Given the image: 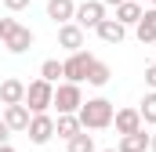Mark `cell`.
Here are the masks:
<instances>
[{"label": "cell", "mask_w": 156, "mask_h": 152, "mask_svg": "<svg viewBox=\"0 0 156 152\" xmlns=\"http://www.w3.org/2000/svg\"><path fill=\"white\" fill-rule=\"evenodd\" d=\"M113 116H116V109H113L109 98H87L80 105L76 119L83 130H105V127H113Z\"/></svg>", "instance_id": "6da1fadb"}, {"label": "cell", "mask_w": 156, "mask_h": 152, "mask_svg": "<svg viewBox=\"0 0 156 152\" xmlns=\"http://www.w3.org/2000/svg\"><path fill=\"white\" fill-rule=\"evenodd\" d=\"M33 29L29 26H22V22H15V18H0V43L11 51V54H26L29 47H33Z\"/></svg>", "instance_id": "7a4b0ae2"}, {"label": "cell", "mask_w": 156, "mask_h": 152, "mask_svg": "<svg viewBox=\"0 0 156 152\" xmlns=\"http://www.w3.org/2000/svg\"><path fill=\"white\" fill-rule=\"evenodd\" d=\"M51 102H55V87L51 83H44V80H33V83H26V109H29V116H40L51 109Z\"/></svg>", "instance_id": "3957f363"}, {"label": "cell", "mask_w": 156, "mask_h": 152, "mask_svg": "<svg viewBox=\"0 0 156 152\" xmlns=\"http://www.w3.org/2000/svg\"><path fill=\"white\" fill-rule=\"evenodd\" d=\"M51 105L58 109V116H76L80 105H83V91H80V83H58Z\"/></svg>", "instance_id": "277c9868"}, {"label": "cell", "mask_w": 156, "mask_h": 152, "mask_svg": "<svg viewBox=\"0 0 156 152\" xmlns=\"http://www.w3.org/2000/svg\"><path fill=\"white\" fill-rule=\"evenodd\" d=\"M91 62H94L91 51H76V54H69V58L62 62V76H66V83H83V80H87V69H91Z\"/></svg>", "instance_id": "5b68a950"}, {"label": "cell", "mask_w": 156, "mask_h": 152, "mask_svg": "<svg viewBox=\"0 0 156 152\" xmlns=\"http://www.w3.org/2000/svg\"><path fill=\"white\" fill-rule=\"evenodd\" d=\"M73 22H76L80 29H98V26L105 22V4H102V0H83V4H76Z\"/></svg>", "instance_id": "8992f818"}, {"label": "cell", "mask_w": 156, "mask_h": 152, "mask_svg": "<svg viewBox=\"0 0 156 152\" xmlns=\"http://www.w3.org/2000/svg\"><path fill=\"white\" fill-rule=\"evenodd\" d=\"M26 134H29V141L33 145H47L51 138H55V116L51 112H40L29 119V127H26Z\"/></svg>", "instance_id": "52a82bcc"}, {"label": "cell", "mask_w": 156, "mask_h": 152, "mask_svg": "<svg viewBox=\"0 0 156 152\" xmlns=\"http://www.w3.org/2000/svg\"><path fill=\"white\" fill-rule=\"evenodd\" d=\"M113 127H116L120 138H123V134H138V130H145V123H142L138 109H116V116H113Z\"/></svg>", "instance_id": "ba28073f"}, {"label": "cell", "mask_w": 156, "mask_h": 152, "mask_svg": "<svg viewBox=\"0 0 156 152\" xmlns=\"http://www.w3.org/2000/svg\"><path fill=\"white\" fill-rule=\"evenodd\" d=\"M58 47H66L69 54L83 51V29H80L76 22H66V26H58Z\"/></svg>", "instance_id": "9c48e42d"}, {"label": "cell", "mask_w": 156, "mask_h": 152, "mask_svg": "<svg viewBox=\"0 0 156 152\" xmlns=\"http://www.w3.org/2000/svg\"><path fill=\"white\" fill-rule=\"evenodd\" d=\"M29 119H33V116H29L26 105H4V123H7L11 134H22V130L29 127Z\"/></svg>", "instance_id": "30bf717a"}, {"label": "cell", "mask_w": 156, "mask_h": 152, "mask_svg": "<svg viewBox=\"0 0 156 152\" xmlns=\"http://www.w3.org/2000/svg\"><path fill=\"white\" fill-rule=\"evenodd\" d=\"M22 102H26V83L15 80V76H7L0 83V105H22Z\"/></svg>", "instance_id": "8fae6325"}, {"label": "cell", "mask_w": 156, "mask_h": 152, "mask_svg": "<svg viewBox=\"0 0 156 152\" xmlns=\"http://www.w3.org/2000/svg\"><path fill=\"white\" fill-rule=\"evenodd\" d=\"M73 15H76V4H73V0H47V18H51L55 26L73 22Z\"/></svg>", "instance_id": "7c38bea8"}, {"label": "cell", "mask_w": 156, "mask_h": 152, "mask_svg": "<svg viewBox=\"0 0 156 152\" xmlns=\"http://www.w3.org/2000/svg\"><path fill=\"white\" fill-rule=\"evenodd\" d=\"M142 15H145V7H142L138 0H123V4L116 7V22L123 26V29H127V26H138Z\"/></svg>", "instance_id": "4fadbf2b"}, {"label": "cell", "mask_w": 156, "mask_h": 152, "mask_svg": "<svg viewBox=\"0 0 156 152\" xmlns=\"http://www.w3.org/2000/svg\"><path fill=\"white\" fill-rule=\"evenodd\" d=\"M94 33H98V40H102V43H123V36H127V29L120 26L116 18H105Z\"/></svg>", "instance_id": "5bb4252c"}, {"label": "cell", "mask_w": 156, "mask_h": 152, "mask_svg": "<svg viewBox=\"0 0 156 152\" xmlns=\"http://www.w3.org/2000/svg\"><path fill=\"white\" fill-rule=\"evenodd\" d=\"M134 36L142 40V43H156V7H149L142 15V22L134 26Z\"/></svg>", "instance_id": "9a60e30c"}, {"label": "cell", "mask_w": 156, "mask_h": 152, "mask_svg": "<svg viewBox=\"0 0 156 152\" xmlns=\"http://www.w3.org/2000/svg\"><path fill=\"white\" fill-rule=\"evenodd\" d=\"M109 80H113V69H109L102 58H94V62H91V69H87V83H91V87H105Z\"/></svg>", "instance_id": "2e32d148"}, {"label": "cell", "mask_w": 156, "mask_h": 152, "mask_svg": "<svg viewBox=\"0 0 156 152\" xmlns=\"http://www.w3.org/2000/svg\"><path fill=\"white\" fill-rule=\"evenodd\" d=\"M145 149H149V134H145V130H138V134H123L120 145H116V152H145Z\"/></svg>", "instance_id": "e0dca14e"}, {"label": "cell", "mask_w": 156, "mask_h": 152, "mask_svg": "<svg viewBox=\"0 0 156 152\" xmlns=\"http://www.w3.org/2000/svg\"><path fill=\"white\" fill-rule=\"evenodd\" d=\"M80 130H83V127H80L76 116H58V119H55V134H58V138H66V141H73Z\"/></svg>", "instance_id": "ac0fdd59"}, {"label": "cell", "mask_w": 156, "mask_h": 152, "mask_svg": "<svg viewBox=\"0 0 156 152\" xmlns=\"http://www.w3.org/2000/svg\"><path fill=\"white\" fill-rule=\"evenodd\" d=\"M66 152H94V134L80 130L73 141H66Z\"/></svg>", "instance_id": "d6986e66"}, {"label": "cell", "mask_w": 156, "mask_h": 152, "mask_svg": "<svg viewBox=\"0 0 156 152\" xmlns=\"http://www.w3.org/2000/svg\"><path fill=\"white\" fill-rule=\"evenodd\" d=\"M138 116H142V123H153V127H156V91H149V94L142 98Z\"/></svg>", "instance_id": "ffe728a7"}, {"label": "cell", "mask_w": 156, "mask_h": 152, "mask_svg": "<svg viewBox=\"0 0 156 152\" xmlns=\"http://www.w3.org/2000/svg\"><path fill=\"white\" fill-rule=\"evenodd\" d=\"M58 76H62V62H58V58H47V62L40 65V80H44V83H51V87H55V83H58Z\"/></svg>", "instance_id": "44dd1931"}, {"label": "cell", "mask_w": 156, "mask_h": 152, "mask_svg": "<svg viewBox=\"0 0 156 152\" xmlns=\"http://www.w3.org/2000/svg\"><path fill=\"white\" fill-rule=\"evenodd\" d=\"M4 7H7V11H26L29 0H4Z\"/></svg>", "instance_id": "7402d4cb"}, {"label": "cell", "mask_w": 156, "mask_h": 152, "mask_svg": "<svg viewBox=\"0 0 156 152\" xmlns=\"http://www.w3.org/2000/svg\"><path fill=\"white\" fill-rule=\"evenodd\" d=\"M145 83L156 91V65H149V69H145Z\"/></svg>", "instance_id": "603a6c76"}, {"label": "cell", "mask_w": 156, "mask_h": 152, "mask_svg": "<svg viewBox=\"0 0 156 152\" xmlns=\"http://www.w3.org/2000/svg\"><path fill=\"white\" fill-rule=\"evenodd\" d=\"M7 138H11V130H7V123L0 119V145H7Z\"/></svg>", "instance_id": "cb8c5ba5"}, {"label": "cell", "mask_w": 156, "mask_h": 152, "mask_svg": "<svg viewBox=\"0 0 156 152\" xmlns=\"http://www.w3.org/2000/svg\"><path fill=\"white\" fill-rule=\"evenodd\" d=\"M149 152H156V130L149 134Z\"/></svg>", "instance_id": "d4e9b609"}, {"label": "cell", "mask_w": 156, "mask_h": 152, "mask_svg": "<svg viewBox=\"0 0 156 152\" xmlns=\"http://www.w3.org/2000/svg\"><path fill=\"white\" fill-rule=\"evenodd\" d=\"M102 4H113V7H120V4H123V0H102Z\"/></svg>", "instance_id": "484cf974"}, {"label": "cell", "mask_w": 156, "mask_h": 152, "mask_svg": "<svg viewBox=\"0 0 156 152\" xmlns=\"http://www.w3.org/2000/svg\"><path fill=\"white\" fill-rule=\"evenodd\" d=\"M0 152H15V149H11V145H0Z\"/></svg>", "instance_id": "4316f807"}, {"label": "cell", "mask_w": 156, "mask_h": 152, "mask_svg": "<svg viewBox=\"0 0 156 152\" xmlns=\"http://www.w3.org/2000/svg\"><path fill=\"white\" fill-rule=\"evenodd\" d=\"M102 152H116V149H102Z\"/></svg>", "instance_id": "83f0119b"}, {"label": "cell", "mask_w": 156, "mask_h": 152, "mask_svg": "<svg viewBox=\"0 0 156 152\" xmlns=\"http://www.w3.org/2000/svg\"><path fill=\"white\" fill-rule=\"evenodd\" d=\"M153 7H156V0H153Z\"/></svg>", "instance_id": "f1b7e54d"}, {"label": "cell", "mask_w": 156, "mask_h": 152, "mask_svg": "<svg viewBox=\"0 0 156 152\" xmlns=\"http://www.w3.org/2000/svg\"><path fill=\"white\" fill-rule=\"evenodd\" d=\"M138 4H142V0H138Z\"/></svg>", "instance_id": "f546056e"}, {"label": "cell", "mask_w": 156, "mask_h": 152, "mask_svg": "<svg viewBox=\"0 0 156 152\" xmlns=\"http://www.w3.org/2000/svg\"><path fill=\"white\" fill-rule=\"evenodd\" d=\"M153 65H156V62H153Z\"/></svg>", "instance_id": "4dcf8cb0"}]
</instances>
